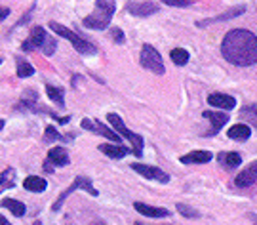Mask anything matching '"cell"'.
Masks as SVG:
<instances>
[{"mask_svg":"<svg viewBox=\"0 0 257 225\" xmlns=\"http://www.w3.org/2000/svg\"><path fill=\"white\" fill-rule=\"evenodd\" d=\"M223 57L238 67H249L257 63V37L246 29L229 31L221 42Z\"/></svg>","mask_w":257,"mask_h":225,"instance_id":"cell-1","label":"cell"},{"mask_svg":"<svg viewBox=\"0 0 257 225\" xmlns=\"http://www.w3.org/2000/svg\"><path fill=\"white\" fill-rule=\"evenodd\" d=\"M114 0H97L95 2V12L92 16L84 18V25L88 29H95V31H103L110 23L112 14H114Z\"/></svg>","mask_w":257,"mask_h":225,"instance_id":"cell-2","label":"cell"},{"mask_svg":"<svg viewBox=\"0 0 257 225\" xmlns=\"http://www.w3.org/2000/svg\"><path fill=\"white\" fill-rule=\"evenodd\" d=\"M50 29H54V33H57L59 37L71 40V44H73L74 50H76V52H80V54H84V56H92V54H95V52H97V48L93 46L92 42H88L86 38L78 37V35H76V33H73L71 29L63 27V25H59V23H55V21H52V23H50Z\"/></svg>","mask_w":257,"mask_h":225,"instance_id":"cell-3","label":"cell"},{"mask_svg":"<svg viewBox=\"0 0 257 225\" xmlns=\"http://www.w3.org/2000/svg\"><path fill=\"white\" fill-rule=\"evenodd\" d=\"M107 121L110 122V126L118 132L120 136H124L126 140H130V143L134 145V151H132V153H134L136 157H141V155H143V138L138 136V134H134L132 130H128V128L124 126L122 119H120L118 115H114V113H109V115H107Z\"/></svg>","mask_w":257,"mask_h":225,"instance_id":"cell-4","label":"cell"},{"mask_svg":"<svg viewBox=\"0 0 257 225\" xmlns=\"http://www.w3.org/2000/svg\"><path fill=\"white\" fill-rule=\"evenodd\" d=\"M141 67H145L147 71L155 73V75H164L166 73L160 52L151 46V44H145L143 50H141Z\"/></svg>","mask_w":257,"mask_h":225,"instance_id":"cell-5","label":"cell"},{"mask_svg":"<svg viewBox=\"0 0 257 225\" xmlns=\"http://www.w3.org/2000/svg\"><path fill=\"white\" fill-rule=\"evenodd\" d=\"M76 189H84V191H88L90 195H93V197H97V191L93 189L92 181H90V179H88V178H82V176H78V178L74 179V183H73V185H71V187L67 189V191H65L63 195L59 197V200H57V202H55V204H54V212H57V210H59V206L63 204V200H65V198L69 197V195H71L73 191H76Z\"/></svg>","mask_w":257,"mask_h":225,"instance_id":"cell-6","label":"cell"},{"mask_svg":"<svg viewBox=\"0 0 257 225\" xmlns=\"http://www.w3.org/2000/svg\"><path fill=\"white\" fill-rule=\"evenodd\" d=\"M132 168L147 179H155V181H160V183H168L170 181V176L166 172H162L160 168H156V166H147V164H138L136 162V164H132Z\"/></svg>","mask_w":257,"mask_h":225,"instance_id":"cell-7","label":"cell"},{"mask_svg":"<svg viewBox=\"0 0 257 225\" xmlns=\"http://www.w3.org/2000/svg\"><path fill=\"white\" fill-rule=\"evenodd\" d=\"M44 40H46V31L42 27H35L31 31V37L21 44V50L23 52H35L38 48H42Z\"/></svg>","mask_w":257,"mask_h":225,"instance_id":"cell-8","label":"cell"},{"mask_svg":"<svg viewBox=\"0 0 257 225\" xmlns=\"http://www.w3.org/2000/svg\"><path fill=\"white\" fill-rule=\"evenodd\" d=\"M82 128H84V130L95 132V134H101V136L109 138V140L114 141V143H118V141H120V136L116 134V132L109 130L107 126H103L101 122H97V121H90V119H84V121H82Z\"/></svg>","mask_w":257,"mask_h":225,"instance_id":"cell-9","label":"cell"},{"mask_svg":"<svg viewBox=\"0 0 257 225\" xmlns=\"http://www.w3.org/2000/svg\"><path fill=\"white\" fill-rule=\"evenodd\" d=\"M255 181H257V160L251 162L248 168L242 170L238 176L234 178V185L240 189H244V187H249V185L255 183Z\"/></svg>","mask_w":257,"mask_h":225,"instance_id":"cell-10","label":"cell"},{"mask_svg":"<svg viewBox=\"0 0 257 225\" xmlns=\"http://www.w3.org/2000/svg\"><path fill=\"white\" fill-rule=\"evenodd\" d=\"M208 103H210L211 107H215V109L230 111V109L236 107V99H234L232 95H227V94H211L210 97H208Z\"/></svg>","mask_w":257,"mask_h":225,"instance_id":"cell-11","label":"cell"},{"mask_svg":"<svg viewBox=\"0 0 257 225\" xmlns=\"http://www.w3.org/2000/svg\"><path fill=\"white\" fill-rule=\"evenodd\" d=\"M202 117H204V119H208V121L213 124V128H211V130L208 132L206 136H215V134H217V132H219L221 128L227 124V121H229V117H227V115H223V113H217V111H204Z\"/></svg>","mask_w":257,"mask_h":225,"instance_id":"cell-12","label":"cell"},{"mask_svg":"<svg viewBox=\"0 0 257 225\" xmlns=\"http://www.w3.org/2000/svg\"><path fill=\"white\" fill-rule=\"evenodd\" d=\"M134 208L138 210L139 214H143V216H147V217H168L170 216V212H168L166 208L149 206V204H143V202H136Z\"/></svg>","mask_w":257,"mask_h":225,"instance_id":"cell-13","label":"cell"},{"mask_svg":"<svg viewBox=\"0 0 257 225\" xmlns=\"http://www.w3.org/2000/svg\"><path fill=\"white\" fill-rule=\"evenodd\" d=\"M128 12L134 16H151L158 12V6L153 2H138V4H128Z\"/></svg>","mask_w":257,"mask_h":225,"instance_id":"cell-14","label":"cell"},{"mask_svg":"<svg viewBox=\"0 0 257 225\" xmlns=\"http://www.w3.org/2000/svg\"><path fill=\"white\" fill-rule=\"evenodd\" d=\"M217 160H219V164L225 170H234L236 166L242 164V157H240L238 153H219Z\"/></svg>","mask_w":257,"mask_h":225,"instance_id":"cell-15","label":"cell"},{"mask_svg":"<svg viewBox=\"0 0 257 225\" xmlns=\"http://www.w3.org/2000/svg\"><path fill=\"white\" fill-rule=\"evenodd\" d=\"M179 160H181L183 164H193V162H196V164H202V162H210L211 153H210V151H191L189 155H183Z\"/></svg>","mask_w":257,"mask_h":225,"instance_id":"cell-16","label":"cell"},{"mask_svg":"<svg viewBox=\"0 0 257 225\" xmlns=\"http://www.w3.org/2000/svg\"><path fill=\"white\" fill-rule=\"evenodd\" d=\"M48 162H52L55 166H67L69 164V153L63 147H54L48 153Z\"/></svg>","mask_w":257,"mask_h":225,"instance_id":"cell-17","label":"cell"},{"mask_svg":"<svg viewBox=\"0 0 257 225\" xmlns=\"http://www.w3.org/2000/svg\"><path fill=\"white\" fill-rule=\"evenodd\" d=\"M99 151H101L103 155L110 157V159H122V157L128 155V149H126L124 145H109V143H103V145H99Z\"/></svg>","mask_w":257,"mask_h":225,"instance_id":"cell-18","label":"cell"},{"mask_svg":"<svg viewBox=\"0 0 257 225\" xmlns=\"http://www.w3.org/2000/svg\"><path fill=\"white\" fill-rule=\"evenodd\" d=\"M251 136V130H249L248 124H236L229 130V138L236 141H246Z\"/></svg>","mask_w":257,"mask_h":225,"instance_id":"cell-19","label":"cell"},{"mask_svg":"<svg viewBox=\"0 0 257 225\" xmlns=\"http://www.w3.org/2000/svg\"><path fill=\"white\" fill-rule=\"evenodd\" d=\"M46 179L38 178V176H29L25 181H23V187L27 191H33V193H42L46 189Z\"/></svg>","mask_w":257,"mask_h":225,"instance_id":"cell-20","label":"cell"},{"mask_svg":"<svg viewBox=\"0 0 257 225\" xmlns=\"http://www.w3.org/2000/svg\"><path fill=\"white\" fill-rule=\"evenodd\" d=\"M2 206L8 208L16 217L25 216V204L19 202V200H16V198H4V200H2Z\"/></svg>","mask_w":257,"mask_h":225,"instance_id":"cell-21","label":"cell"},{"mask_svg":"<svg viewBox=\"0 0 257 225\" xmlns=\"http://www.w3.org/2000/svg\"><path fill=\"white\" fill-rule=\"evenodd\" d=\"M16 185V168H6L2 172V176H0V193L2 191H6V189L14 187Z\"/></svg>","mask_w":257,"mask_h":225,"instance_id":"cell-22","label":"cell"},{"mask_svg":"<svg viewBox=\"0 0 257 225\" xmlns=\"http://www.w3.org/2000/svg\"><path fill=\"white\" fill-rule=\"evenodd\" d=\"M240 119H242V121H246V122H249L251 126H255V128H257V103L246 105V107L240 111Z\"/></svg>","mask_w":257,"mask_h":225,"instance_id":"cell-23","label":"cell"},{"mask_svg":"<svg viewBox=\"0 0 257 225\" xmlns=\"http://www.w3.org/2000/svg\"><path fill=\"white\" fill-rule=\"evenodd\" d=\"M46 94L48 97L57 105H65V97H63V90H59V88H55L52 84H46Z\"/></svg>","mask_w":257,"mask_h":225,"instance_id":"cell-24","label":"cell"},{"mask_svg":"<svg viewBox=\"0 0 257 225\" xmlns=\"http://www.w3.org/2000/svg\"><path fill=\"white\" fill-rule=\"evenodd\" d=\"M170 57H172V61H174L175 65H187V61H189V52L183 50V48H175V50H172Z\"/></svg>","mask_w":257,"mask_h":225,"instance_id":"cell-25","label":"cell"},{"mask_svg":"<svg viewBox=\"0 0 257 225\" xmlns=\"http://www.w3.org/2000/svg\"><path fill=\"white\" fill-rule=\"evenodd\" d=\"M35 73V69L31 67V63H25V61H18V76L19 78H27Z\"/></svg>","mask_w":257,"mask_h":225,"instance_id":"cell-26","label":"cell"},{"mask_svg":"<svg viewBox=\"0 0 257 225\" xmlns=\"http://www.w3.org/2000/svg\"><path fill=\"white\" fill-rule=\"evenodd\" d=\"M177 210L183 214L185 217H200V214L196 212V210H193V208L185 206V204H177Z\"/></svg>","mask_w":257,"mask_h":225,"instance_id":"cell-27","label":"cell"},{"mask_svg":"<svg viewBox=\"0 0 257 225\" xmlns=\"http://www.w3.org/2000/svg\"><path fill=\"white\" fill-rule=\"evenodd\" d=\"M44 140H46V141H55V140H61V136L57 134V130H55L54 126H48L46 132H44Z\"/></svg>","mask_w":257,"mask_h":225,"instance_id":"cell-28","label":"cell"},{"mask_svg":"<svg viewBox=\"0 0 257 225\" xmlns=\"http://www.w3.org/2000/svg\"><path fill=\"white\" fill-rule=\"evenodd\" d=\"M42 50H44V54L46 56H52L55 52V40H52V38H48L44 40V44H42Z\"/></svg>","mask_w":257,"mask_h":225,"instance_id":"cell-29","label":"cell"},{"mask_svg":"<svg viewBox=\"0 0 257 225\" xmlns=\"http://www.w3.org/2000/svg\"><path fill=\"white\" fill-rule=\"evenodd\" d=\"M164 4L168 6H177V8H185V6H189L193 0H162Z\"/></svg>","mask_w":257,"mask_h":225,"instance_id":"cell-30","label":"cell"},{"mask_svg":"<svg viewBox=\"0 0 257 225\" xmlns=\"http://www.w3.org/2000/svg\"><path fill=\"white\" fill-rule=\"evenodd\" d=\"M110 35H112V40H114V42H116V44H122V42H124V33H122V31H120V29H110Z\"/></svg>","mask_w":257,"mask_h":225,"instance_id":"cell-31","label":"cell"},{"mask_svg":"<svg viewBox=\"0 0 257 225\" xmlns=\"http://www.w3.org/2000/svg\"><path fill=\"white\" fill-rule=\"evenodd\" d=\"M8 14H10V10H8V8H0V21H2V19L8 18Z\"/></svg>","mask_w":257,"mask_h":225,"instance_id":"cell-32","label":"cell"},{"mask_svg":"<svg viewBox=\"0 0 257 225\" xmlns=\"http://www.w3.org/2000/svg\"><path fill=\"white\" fill-rule=\"evenodd\" d=\"M0 225H12V223H10V221L4 216H0Z\"/></svg>","mask_w":257,"mask_h":225,"instance_id":"cell-33","label":"cell"},{"mask_svg":"<svg viewBox=\"0 0 257 225\" xmlns=\"http://www.w3.org/2000/svg\"><path fill=\"white\" fill-rule=\"evenodd\" d=\"M2 126H4V121H0V130H2Z\"/></svg>","mask_w":257,"mask_h":225,"instance_id":"cell-34","label":"cell"},{"mask_svg":"<svg viewBox=\"0 0 257 225\" xmlns=\"http://www.w3.org/2000/svg\"><path fill=\"white\" fill-rule=\"evenodd\" d=\"M251 219H253V221L257 223V216H251Z\"/></svg>","mask_w":257,"mask_h":225,"instance_id":"cell-35","label":"cell"},{"mask_svg":"<svg viewBox=\"0 0 257 225\" xmlns=\"http://www.w3.org/2000/svg\"><path fill=\"white\" fill-rule=\"evenodd\" d=\"M33 225H42V223H40V221H35V223H33Z\"/></svg>","mask_w":257,"mask_h":225,"instance_id":"cell-36","label":"cell"}]
</instances>
